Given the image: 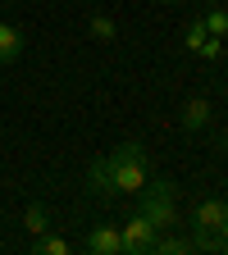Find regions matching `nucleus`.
Segmentation results:
<instances>
[{
	"label": "nucleus",
	"instance_id": "f257e3e1",
	"mask_svg": "<svg viewBox=\"0 0 228 255\" xmlns=\"http://www.w3.org/2000/svg\"><path fill=\"white\" fill-rule=\"evenodd\" d=\"M110 173H114V191H142L151 178V155L137 141H123L110 150Z\"/></svg>",
	"mask_w": 228,
	"mask_h": 255
},
{
	"label": "nucleus",
	"instance_id": "f03ea898",
	"mask_svg": "<svg viewBox=\"0 0 228 255\" xmlns=\"http://www.w3.org/2000/svg\"><path fill=\"white\" fill-rule=\"evenodd\" d=\"M137 210L155 223L160 233H169L178 223V205H174V182H146L137 191Z\"/></svg>",
	"mask_w": 228,
	"mask_h": 255
},
{
	"label": "nucleus",
	"instance_id": "7ed1b4c3",
	"mask_svg": "<svg viewBox=\"0 0 228 255\" xmlns=\"http://www.w3.org/2000/svg\"><path fill=\"white\" fill-rule=\"evenodd\" d=\"M155 233H160V228H155V223H151V219L137 210L133 219L123 223V233H119V237H123V255H151V246H155Z\"/></svg>",
	"mask_w": 228,
	"mask_h": 255
},
{
	"label": "nucleus",
	"instance_id": "20e7f679",
	"mask_svg": "<svg viewBox=\"0 0 228 255\" xmlns=\"http://www.w3.org/2000/svg\"><path fill=\"white\" fill-rule=\"evenodd\" d=\"M192 228H206V233H215V237H228V201H219V196L201 201V205H197V223H192Z\"/></svg>",
	"mask_w": 228,
	"mask_h": 255
},
{
	"label": "nucleus",
	"instance_id": "39448f33",
	"mask_svg": "<svg viewBox=\"0 0 228 255\" xmlns=\"http://www.w3.org/2000/svg\"><path fill=\"white\" fill-rule=\"evenodd\" d=\"M87 251H91V255H123V237H119V228H110V223L91 228V237H87Z\"/></svg>",
	"mask_w": 228,
	"mask_h": 255
},
{
	"label": "nucleus",
	"instance_id": "423d86ee",
	"mask_svg": "<svg viewBox=\"0 0 228 255\" xmlns=\"http://www.w3.org/2000/svg\"><path fill=\"white\" fill-rule=\"evenodd\" d=\"M87 187H91V196H119V191H114V173H110V155L105 159H91Z\"/></svg>",
	"mask_w": 228,
	"mask_h": 255
},
{
	"label": "nucleus",
	"instance_id": "0eeeda50",
	"mask_svg": "<svg viewBox=\"0 0 228 255\" xmlns=\"http://www.w3.org/2000/svg\"><path fill=\"white\" fill-rule=\"evenodd\" d=\"M178 123L187 128V132H201V128L210 123V101L206 96H192V101L183 105V114H178Z\"/></svg>",
	"mask_w": 228,
	"mask_h": 255
},
{
	"label": "nucleus",
	"instance_id": "6e6552de",
	"mask_svg": "<svg viewBox=\"0 0 228 255\" xmlns=\"http://www.w3.org/2000/svg\"><path fill=\"white\" fill-rule=\"evenodd\" d=\"M23 32L14 27V23H0V64H14L18 55H23Z\"/></svg>",
	"mask_w": 228,
	"mask_h": 255
},
{
	"label": "nucleus",
	"instance_id": "1a4fd4ad",
	"mask_svg": "<svg viewBox=\"0 0 228 255\" xmlns=\"http://www.w3.org/2000/svg\"><path fill=\"white\" fill-rule=\"evenodd\" d=\"M23 228H27L32 237H41V233L50 228V214H46V205H37V201H32V205L23 210Z\"/></svg>",
	"mask_w": 228,
	"mask_h": 255
},
{
	"label": "nucleus",
	"instance_id": "9d476101",
	"mask_svg": "<svg viewBox=\"0 0 228 255\" xmlns=\"http://www.w3.org/2000/svg\"><path fill=\"white\" fill-rule=\"evenodd\" d=\"M151 251H155V255H187L192 242H183V237H174V233H169V237H160V233H155V246H151Z\"/></svg>",
	"mask_w": 228,
	"mask_h": 255
},
{
	"label": "nucleus",
	"instance_id": "9b49d317",
	"mask_svg": "<svg viewBox=\"0 0 228 255\" xmlns=\"http://www.w3.org/2000/svg\"><path fill=\"white\" fill-rule=\"evenodd\" d=\"M201 23H206L210 37H228V9H206V14H201Z\"/></svg>",
	"mask_w": 228,
	"mask_h": 255
},
{
	"label": "nucleus",
	"instance_id": "f8f14e48",
	"mask_svg": "<svg viewBox=\"0 0 228 255\" xmlns=\"http://www.w3.org/2000/svg\"><path fill=\"white\" fill-rule=\"evenodd\" d=\"M32 251H37V255H69V242H64V237H50V233H41Z\"/></svg>",
	"mask_w": 228,
	"mask_h": 255
},
{
	"label": "nucleus",
	"instance_id": "ddd939ff",
	"mask_svg": "<svg viewBox=\"0 0 228 255\" xmlns=\"http://www.w3.org/2000/svg\"><path fill=\"white\" fill-rule=\"evenodd\" d=\"M183 41H187V50H192V55H201V46L210 41V32H206V23L197 18V23H192V27H187V37H183Z\"/></svg>",
	"mask_w": 228,
	"mask_h": 255
},
{
	"label": "nucleus",
	"instance_id": "4468645a",
	"mask_svg": "<svg viewBox=\"0 0 228 255\" xmlns=\"http://www.w3.org/2000/svg\"><path fill=\"white\" fill-rule=\"evenodd\" d=\"M87 27H91V37H96V41H114V32H119V27H114V18H105V14H96Z\"/></svg>",
	"mask_w": 228,
	"mask_h": 255
},
{
	"label": "nucleus",
	"instance_id": "2eb2a0df",
	"mask_svg": "<svg viewBox=\"0 0 228 255\" xmlns=\"http://www.w3.org/2000/svg\"><path fill=\"white\" fill-rule=\"evenodd\" d=\"M219 55H224V41H219V37H210V41L201 46V59H219Z\"/></svg>",
	"mask_w": 228,
	"mask_h": 255
},
{
	"label": "nucleus",
	"instance_id": "dca6fc26",
	"mask_svg": "<svg viewBox=\"0 0 228 255\" xmlns=\"http://www.w3.org/2000/svg\"><path fill=\"white\" fill-rule=\"evenodd\" d=\"M160 5H174V0H160Z\"/></svg>",
	"mask_w": 228,
	"mask_h": 255
},
{
	"label": "nucleus",
	"instance_id": "f3484780",
	"mask_svg": "<svg viewBox=\"0 0 228 255\" xmlns=\"http://www.w3.org/2000/svg\"><path fill=\"white\" fill-rule=\"evenodd\" d=\"M9 5H14V0H9Z\"/></svg>",
	"mask_w": 228,
	"mask_h": 255
}]
</instances>
